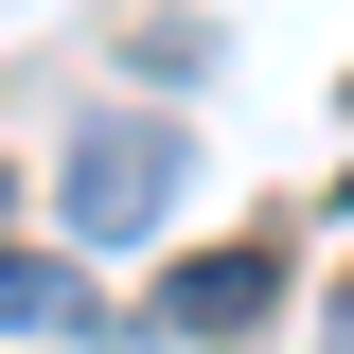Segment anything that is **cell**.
<instances>
[{"instance_id":"6da1fadb","label":"cell","mask_w":354,"mask_h":354,"mask_svg":"<svg viewBox=\"0 0 354 354\" xmlns=\"http://www.w3.org/2000/svg\"><path fill=\"white\" fill-rule=\"evenodd\" d=\"M160 213H177V124H142V106L88 124L71 142V230H160Z\"/></svg>"},{"instance_id":"7a4b0ae2","label":"cell","mask_w":354,"mask_h":354,"mask_svg":"<svg viewBox=\"0 0 354 354\" xmlns=\"http://www.w3.org/2000/svg\"><path fill=\"white\" fill-rule=\"evenodd\" d=\"M266 301H283V248H195V266L160 283V319H177V337H248Z\"/></svg>"},{"instance_id":"3957f363","label":"cell","mask_w":354,"mask_h":354,"mask_svg":"<svg viewBox=\"0 0 354 354\" xmlns=\"http://www.w3.org/2000/svg\"><path fill=\"white\" fill-rule=\"evenodd\" d=\"M53 319H88V283L53 248H18V230H0V337H53Z\"/></svg>"},{"instance_id":"277c9868","label":"cell","mask_w":354,"mask_h":354,"mask_svg":"<svg viewBox=\"0 0 354 354\" xmlns=\"http://www.w3.org/2000/svg\"><path fill=\"white\" fill-rule=\"evenodd\" d=\"M0 195H18V177H0Z\"/></svg>"}]
</instances>
